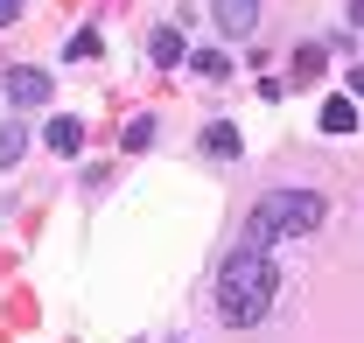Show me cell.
Segmentation results:
<instances>
[{
    "instance_id": "obj_10",
    "label": "cell",
    "mask_w": 364,
    "mask_h": 343,
    "mask_svg": "<svg viewBox=\"0 0 364 343\" xmlns=\"http://www.w3.org/2000/svg\"><path fill=\"white\" fill-rule=\"evenodd\" d=\"M203 147H210V154H238V127H225V120H210V127H203Z\"/></svg>"
},
{
    "instance_id": "obj_3",
    "label": "cell",
    "mask_w": 364,
    "mask_h": 343,
    "mask_svg": "<svg viewBox=\"0 0 364 343\" xmlns=\"http://www.w3.org/2000/svg\"><path fill=\"white\" fill-rule=\"evenodd\" d=\"M218 14V36H252L259 28V0H210Z\"/></svg>"
},
{
    "instance_id": "obj_7",
    "label": "cell",
    "mask_w": 364,
    "mask_h": 343,
    "mask_svg": "<svg viewBox=\"0 0 364 343\" xmlns=\"http://www.w3.org/2000/svg\"><path fill=\"white\" fill-rule=\"evenodd\" d=\"M358 127V105L350 98H322V133H350Z\"/></svg>"
},
{
    "instance_id": "obj_2",
    "label": "cell",
    "mask_w": 364,
    "mask_h": 343,
    "mask_svg": "<svg viewBox=\"0 0 364 343\" xmlns=\"http://www.w3.org/2000/svg\"><path fill=\"white\" fill-rule=\"evenodd\" d=\"M322 217H329V204L316 189H273L245 211V246L267 253L273 238H309V231H322Z\"/></svg>"
},
{
    "instance_id": "obj_8",
    "label": "cell",
    "mask_w": 364,
    "mask_h": 343,
    "mask_svg": "<svg viewBox=\"0 0 364 343\" xmlns=\"http://www.w3.org/2000/svg\"><path fill=\"white\" fill-rule=\"evenodd\" d=\"M49 147H56V154H77V147H85V127H77V120H49V133H43Z\"/></svg>"
},
{
    "instance_id": "obj_16",
    "label": "cell",
    "mask_w": 364,
    "mask_h": 343,
    "mask_svg": "<svg viewBox=\"0 0 364 343\" xmlns=\"http://www.w3.org/2000/svg\"><path fill=\"white\" fill-rule=\"evenodd\" d=\"M350 21H358V28H364V0H350Z\"/></svg>"
},
{
    "instance_id": "obj_4",
    "label": "cell",
    "mask_w": 364,
    "mask_h": 343,
    "mask_svg": "<svg viewBox=\"0 0 364 343\" xmlns=\"http://www.w3.org/2000/svg\"><path fill=\"white\" fill-rule=\"evenodd\" d=\"M0 91H7L14 105H28V112H36V105L49 98V70H7V78H0Z\"/></svg>"
},
{
    "instance_id": "obj_9",
    "label": "cell",
    "mask_w": 364,
    "mask_h": 343,
    "mask_svg": "<svg viewBox=\"0 0 364 343\" xmlns=\"http://www.w3.org/2000/svg\"><path fill=\"white\" fill-rule=\"evenodd\" d=\"M21 147H28V127H21V120H7V127H0V169H14V162H21Z\"/></svg>"
},
{
    "instance_id": "obj_12",
    "label": "cell",
    "mask_w": 364,
    "mask_h": 343,
    "mask_svg": "<svg viewBox=\"0 0 364 343\" xmlns=\"http://www.w3.org/2000/svg\"><path fill=\"white\" fill-rule=\"evenodd\" d=\"M98 49H105V36H98V28H77V36H70V49H63V56H70V63H85V56H98Z\"/></svg>"
},
{
    "instance_id": "obj_5",
    "label": "cell",
    "mask_w": 364,
    "mask_h": 343,
    "mask_svg": "<svg viewBox=\"0 0 364 343\" xmlns=\"http://www.w3.org/2000/svg\"><path fill=\"white\" fill-rule=\"evenodd\" d=\"M119 147H127V154H147V147H154V112H134V120L119 127Z\"/></svg>"
},
{
    "instance_id": "obj_15",
    "label": "cell",
    "mask_w": 364,
    "mask_h": 343,
    "mask_svg": "<svg viewBox=\"0 0 364 343\" xmlns=\"http://www.w3.org/2000/svg\"><path fill=\"white\" fill-rule=\"evenodd\" d=\"M350 91H364V56H358V63H350Z\"/></svg>"
},
{
    "instance_id": "obj_13",
    "label": "cell",
    "mask_w": 364,
    "mask_h": 343,
    "mask_svg": "<svg viewBox=\"0 0 364 343\" xmlns=\"http://www.w3.org/2000/svg\"><path fill=\"white\" fill-rule=\"evenodd\" d=\"M322 63H329V56H322L316 43H309V49H294V78H301V85H309V78H322Z\"/></svg>"
},
{
    "instance_id": "obj_11",
    "label": "cell",
    "mask_w": 364,
    "mask_h": 343,
    "mask_svg": "<svg viewBox=\"0 0 364 343\" xmlns=\"http://www.w3.org/2000/svg\"><path fill=\"white\" fill-rule=\"evenodd\" d=\"M189 63H196L203 78H218V85H225V78H231V56H225V49H196Z\"/></svg>"
},
{
    "instance_id": "obj_6",
    "label": "cell",
    "mask_w": 364,
    "mask_h": 343,
    "mask_svg": "<svg viewBox=\"0 0 364 343\" xmlns=\"http://www.w3.org/2000/svg\"><path fill=\"white\" fill-rule=\"evenodd\" d=\"M147 56H154V63H182V28H176V21L147 36Z\"/></svg>"
},
{
    "instance_id": "obj_14",
    "label": "cell",
    "mask_w": 364,
    "mask_h": 343,
    "mask_svg": "<svg viewBox=\"0 0 364 343\" xmlns=\"http://www.w3.org/2000/svg\"><path fill=\"white\" fill-rule=\"evenodd\" d=\"M21 21V0H0V28H14Z\"/></svg>"
},
{
    "instance_id": "obj_1",
    "label": "cell",
    "mask_w": 364,
    "mask_h": 343,
    "mask_svg": "<svg viewBox=\"0 0 364 343\" xmlns=\"http://www.w3.org/2000/svg\"><path fill=\"white\" fill-rule=\"evenodd\" d=\"M218 315L238 322V329H252V322H267L273 315V295H280V273H273L267 253H252V246H238V253L218 266Z\"/></svg>"
}]
</instances>
